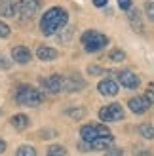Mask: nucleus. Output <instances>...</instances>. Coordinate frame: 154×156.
Instances as JSON below:
<instances>
[{
    "label": "nucleus",
    "instance_id": "nucleus-30",
    "mask_svg": "<svg viewBox=\"0 0 154 156\" xmlns=\"http://www.w3.org/2000/svg\"><path fill=\"white\" fill-rule=\"evenodd\" d=\"M91 2H93L95 8H107L109 6V0H91Z\"/></svg>",
    "mask_w": 154,
    "mask_h": 156
},
{
    "label": "nucleus",
    "instance_id": "nucleus-14",
    "mask_svg": "<svg viewBox=\"0 0 154 156\" xmlns=\"http://www.w3.org/2000/svg\"><path fill=\"white\" fill-rule=\"evenodd\" d=\"M34 55L40 59V61H55L57 57H59V51L55 50V48H51V46H46V44H40L36 48V51H34Z\"/></svg>",
    "mask_w": 154,
    "mask_h": 156
},
{
    "label": "nucleus",
    "instance_id": "nucleus-28",
    "mask_svg": "<svg viewBox=\"0 0 154 156\" xmlns=\"http://www.w3.org/2000/svg\"><path fill=\"white\" fill-rule=\"evenodd\" d=\"M145 97H147L150 103L154 105V82H149V84H147V91H145Z\"/></svg>",
    "mask_w": 154,
    "mask_h": 156
},
{
    "label": "nucleus",
    "instance_id": "nucleus-10",
    "mask_svg": "<svg viewBox=\"0 0 154 156\" xmlns=\"http://www.w3.org/2000/svg\"><path fill=\"white\" fill-rule=\"evenodd\" d=\"M40 86L48 93H61L63 91V74H50L46 78H40Z\"/></svg>",
    "mask_w": 154,
    "mask_h": 156
},
{
    "label": "nucleus",
    "instance_id": "nucleus-20",
    "mask_svg": "<svg viewBox=\"0 0 154 156\" xmlns=\"http://www.w3.org/2000/svg\"><path fill=\"white\" fill-rule=\"evenodd\" d=\"M46 156H67V149L59 143H53L46 149Z\"/></svg>",
    "mask_w": 154,
    "mask_h": 156
},
{
    "label": "nucleus",
    "instance_id": "nucleus-3",
    "mask_svg": "<svg viewBox=\"0 0 154 156\" xmlns=\"http://www.w3.org/2000/svg\"><path fill=\"white\" fill-rule=\"evenodd\" d=\"M80 42H82V48L86 53H99L109 46V36L99 33L95 29H88L82 33Z\"/></svg>",
    "mask_w": 154,
    "mask_h": 156
},
{
    "label": "nucleus",
    "instance_id": "nucleus-16",
    "mask_svg": "<svg viewBox=\"0 0 154 156\" xmlns=\"http://www.w3.org/2000/svg\"><path fill=\"white\" fill-rule=\"evenodd\" d=\"M0 15H2V17H15V15H17V2L2 0V2H0Z\"/></svg>",
    "mask_w": 154,
    "mask_h": 156
},
{
    "label": "nucleus",
    "instance_id": "nucleus-8",
    "mask_svg": "<svg viewBox=\"0 0 154 156\" xmlns=\"http://www.w3.org/2000/svg\"><path fill=\"white\" fill-rule=\"evenodd\" d=\"M86 88V80L78 73H71L68 76H63V91L67 93H76Z\"/></svg>",
    "mask_w": 154,
    "mask_h": 156
},
{
    "label": "nucleus",
    "instance_id": "nucleus-18",
    "mask_svg": "<svg viewBox=\"0 0 154 156\" xmlns=\"http://www.w3.org/2000/svg\"><path fill=\"white\" fill-rule=\"evenodd\" d=\"M65 114L68 116V118H72V120H82L84 116H86V108L84 107H68V108H65Z\"/></svg>",
    "mask_w": 154,
    "mask_h": 156
},
{
    "label": "nucleus",
    "instance_id": "nucleus-19",
    "mask_svg": "<svg viewBox=\"0 0 154 156\" xmlns=\"http://www.w3.org/2000/svg\"><path fill=\"white\" fill-rule=\"evenodd\" d=\"M137 131H139V135H141L143 139H149V141H152V139H154V126H152L150 122L141 124V126L137 128Z\"/></svg>",
    "mask_w": 154,
    "mask_h": 156
},
{
    "label": "nucleus",
    "instance_id": "nucleus-29",
    "mask_svg": "<svg viewBox=\"0 0 154 156\" xmlns=\"http://www.w3.org/2000/svg\"><path fill=\"white\" fill-rule=\"evenodd\" d=\"M118 8L122 12H129L133 8V0H118Z\"/></svg>",
    "mask_w": 154,
    "mask_h": 156
},
{
    "label": "nucleus",
    "instance_id": "nucleus-34",
    "mask_svg": "<svg viewBox=\"0 0 154 156\" xmlns=\"http://www.w3.org/2000/svg\"><path fill=\"white\" fill-rule=\"evenodd\" d=\"M0 114H2V111H0Z\"/></svg>",
    "mask_w": 154,
    "mask_h": 156
},
{
    "label": "nucleus",
    "instance_id": "nucleus-25",
    "mask_svg": "<svg viewBox=\"0 0 154 156\" xmlns=\"http://www.w3.org/2000/svg\"><path fill=\"white\" fill-rule=\"evenodd\" d=\"M12 63L13 61L6 55V53L0 51V71H8V69H12Z\"/></svg>",
    "mask_w": 154,
    "mask_h": 156
},
{
    "label": "nucleus",
    "instance_id": "nucleus-32",
    "mask_svg": "<svg viewBox=\"0 0 154 156\" xmlns=\"http://www.w3.org/2000/svg\"><path fill=\"white\" fill-rule=\"evenodd\" d=\"M137 156H154L150 151H137Z\"/></svg>",
    "mask_w": 154,
    "mask_h": 156
},
{
    "label": "nucleus",
    "instance_id": "nucleus-9",
    "mask_svg": "<svg viewBox=\"0 0 154 156\" xmlns=\"http://www.w3.org/2000/svg\"><path fill=\"white\" fill-rule=\"evenodd\" d=\"M97 91L103 97H116L120 91V86L116 82V78H101L97 82Z\"/></svg>",
    "mask_w": 154,
    "mask_h": 156
},
{
    "label": "nucleus",
    "instance_id": "nucleus-15",
    "mask_svg": "<svg viewBox=\"0 0 154 156\" xmlns=\"http://www.w3.org/2000/svg\"><path fill=\"white\" fill-rule=\"evenodd\" d=\"M114 145V135H109V137H97L95 141L89 143V149L93 152H105L107 149H110Z\"/></svg>",
    "mask_w": 154,
    "mask_h": 156
},
{
    "label": "nucleus",
    "instance_id": "nucleus-24",
    "mask_svg": "<svg viewBox=\"0 0 154 156\" xmlns=\"http://www.w3.org/2000/svg\"><path fill=\"white\" fill-rule=\"evenodd\" d=\"M10 34H12V27L8 25L6 21L0 19V38H2V40H6V38H10Z\"/></svg>",
    "mask_w": 154,
    "mask_h": 156
},
{
    "label": "nucleus",
    "instance_id": "nucleus-7",
    "mask_svg": "<svg viewBox=\"0 0 154 156\" xmlns=\"http://www.w3.org/2000/svg\"><path fill=\"white\" fill-rule=\"evenodd\" d=\"M116 82H118V86H122V88H126V90H137L141 86V78L137 76L131 69H122L116 74Z\"/></svg>",
    "mask_w": 154,
    "mask_h": 156
},
{
    "label": "nucleus",
    "instance_id": "nucleus-23",
    "mask_svg": "<svg viewBox=\"0 0 154 156\" xmlns=\"http://www.w3.org/2000/svg\"><path fill=\"white\" fill-rule=\"evenodd\" d=\"M15 156H36V149L30 145H21L17 151H15Z\"/></svg>",
    "mask_w": 154,
    "mask_h": 156
},
{
    "label": "nucleus",
    "instance_id": "nucleus-17",
    "mask_svg": "<svg viewBox=\"0 0 154 156\" xmlns=\"http://www.w3.org/2000/svg\"><path fill=\"white\" fill-rule=\"evenodd\" d=\"M10 124H12L15 129H27V128H29V124H30V120H29V116H27V114L19 112V114H13L12 118H10Z\"/></svg>",
    "mask_w": 154,
    "mask_h": 156
},
{
    "label": "nucleus",
    "instance_id": "nucleus-1",
    "mask_svg": "<svg viewBox=\"0 0 154 156\" xmlns=\"http://www.w3.org/2000/svg\"><path fill=\"white\" fill-rule=\"evenodd\" d=\"M67 23H68V12L61 6H53L48 12H44L38 27H40V33L44 36H55L67 27Z\"/></svg>",
    "mask_w": 154,
    "mask_h": 156
},
{
    "label": "nucleus",
    "instance_id": "nucleus-13",
    "mask_svg": "<svg viewBox=\"0 0 154 156\" xmlns=\"http://www.w3.org/2000/svg\"><path fill=\"white\" fill-rule=\"evenodd\" d=\"M128 21L129 27H131L137 34H145V21H143V13L137 10V8H131L128 12Z\"/></svg>",
    "mask_w": 154,
    "mask_h": 156
},
{
    "label": "nucleus",
    "instance_id": "nucleus-12",
    "mask_svg": "<svg viewBox=\"0 0 154 156\" xmlns=\"http://www.w3.org/2000/svg\"><path fill=\"white\" fill-rule=\"evenodd\" d=\"M30 59H33V51H30L27 46L23 44H17L12 48V61L17 65H27L30 63Z\"/></svg>",
    "mask_w": 154,
    "mask_h": 156
},
{
    "label": "nucleus",
    "instance_id": "nucleus-22",
    "mask_svg": "<svg viewBox=\"0 0 154 156\" xmlns=\"http://www.w3.org/2000/svg\"><path fill=\"white\" fill-rule=\"evenodd\" d=\"M143 13L150 23H154V0H147L143 4Z\"/></svg>",
    "mask_w": 154,
    "mask_h": 156
},
{
    "label": "nucleus",
    "instance_id": "nucleus-11",
    "mask_svg": "<svg viewBox=\"0 0 154 156\" xmlns=\"http://www.w3.org/2000/svg\"><path fill=\"white\" fill-rule=\"evenodd\" d=\"M150 107H152V103H150L147 97H145V93H143V95H135V97H129V99H128V108H129L133 114H139V116H141V114L147 112Z\"/></svg>",
    "mask_w": 154,
    "mask_h": 156
},
{
    "label": "nucleus",
    "instance_id": "nucleus-5",
    "mask_svg": "<svg viewBox=\"0 0 154 156\" xmlns=\"http://www.w3.org/2000/svg\"><path fill=\"white\" fill-rule=\"evenodd\" d=\"M97 116H99V120L105 122V124L107 122H120V120H124L126 111L120 103H109V105H103L99 108Z\"/></svg>",
    "mask_w": 154,
    "mask_h": 156
},
{
    "label": "nucleus",
    "instance_id": "nucleus-21",
    "mask_svg": "<svg viewBox=\"0 0 154 156\" xmlns=\"http://www.w3.org/2000/svg\"><path fill=\"white\" fill-rule=\"evenodd\" d=\"M126 51L122 50V48H114V50H110V53H109V59L110 61H114V63H124L126 61Z\"/></svg>",
    "mask_w": 154,
    "mask_h": 156
},
{
    "label": "nucleus",
    "instance_id": "nucleus-6",
    "mask_svg": "<svg viewBox=\"0 0 154 156\" xmlns=\"http://www.w3.org/2000/svg\"><path fill=\"white\" fill-rule=\"evenodd\" d=\"M42 0H19L17 2V15L21 21H30L38 13Z\"/></svg>",
    "mask_w": 154,
    "mask_h": 156
},
{
    "label": "nucleus",
    "instance_id": "nucleus-27",
    "mask_svg": "<svg viewBox=\"0 0 154 156\" xmlns=\"http://www.w3.org/2000/svg\"><path fill=\"white\" fill-rule=\"evenodd\" d=\"M105 156H124V149H122V147L112 145L110 149H107V151H105Z\"/></svg>",
    "mask_w": 154,
    "mask_h": 156
},
{
    "label": "nucleus",
    "instance_id": "nucleus-2",
    "mask_svg": "<svg viewBox=\"0 0 154 156\" xmlns=\"http://www.w3.org/2000/svg\"><path fill=\"white\" fill-rule=\"evenodd\" d=\"M15 103L17 105H25V107H38L46 101V95L44 91L33 88L29 84H19L15 88Z\"/></svg>",
    "mask_w": 154,
    "mask_h": 156
},
{
    "label": "nucleus",
    "instance_id": "nucleus-26",
    "mask_svg": "<svg viewBox=\"0 0 154 156\" xmlns=\"http://www.w3.org/2000/svg\"><path fill=\"white\" fill-rule=\"evenodd\" d=\"M107 71L101 67V65H88V74H91V76H103Z\"/></svg>",
    "mask_w": 154,
    "mask_h": 156
},
{
    "label": "nucleus",
    "instance_id": "nucleus-4",
    "mask_svg": "<svg viewBox=\"0 0 154 156\" xmlns=\"http://www.w3.org/2000/svg\"><path fill=\"white\" fill-rule=\"evenodd\" d=\"M112 135V131L105 126V124H95V122H89V124H84L80 128V139L84 143H91L95 141L97 137H109Z\"/></svg>",
    "mask_w": 154,
    "mask_h": 156
},
{
    "label": "nucleus",
    "instance_id": "nucleus-31",
    "mask_svg": "<svg viewBox=\"0 0 154 156\" xmlns=\"http://www.w3.org/2000/svg\"><path fill=\"white\" fill-rule=\"evenodd\" d=\"M78 151H80V152H89V151H91V149H89V143H84V141L78 143Z\"/></svg>",
    "mask_w": 154,
    "mask_h": 156
},
{
    "label": "nucleus",
    "instance_id": "nucleus-33",
    "mask_svg": "<svg viewBox=\"0 0 154 156\" xmlns=\"http://www.w3.org/2000/svg\"><path fill=\"white\" fill-rule=\"evenodd\" d=\"M6 147H8V145H6V141H4L2 137H0V154H2V152L6 151Z\"/></svg>",
    "mask_w": 154,
    "mask_h": 156
}]
</instances>
